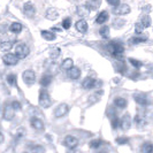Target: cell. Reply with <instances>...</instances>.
Instances as JSON below:
<instances>
[{
  "label": "cell",
  "instance_id": "f1b7e54d",
  "mask_svg": "<svg viewBox=\"0 0 153 153\" xmlns=\"http://www.w3.org/2000/svg\"><path fill=\"white\" fill-rule=\"evenodd\" d=\"M99 33L102 38H108V37H109V28L106 27V25L101 27L99 30Z\"/></svg>",
  "mask_w": 153,
  "mask_h": 153
},
{
  "label": "cell",
  "instance_id": "7dc6e473",
  "mask_svg": "<svg viewBox=\"0 0 153 153\" xmlns=\"http://www.w3.org/2000/svg\"><path fill=\"white\" fill-rule=\"evenodd\" d=\"M4 140H5V137H4V135H2L1 132H0V144H1V143H2Z\"/></svg>",
  "mask_w": 153,
  "mask_h": 153
},
{
  "label": "cell",
  "instance_id": "f546056e",
  "mask_svg": "<svg viewBox=\"0 0 153 153\" xmlns=\"http://www.w3.org/2000/svg\"><path fill=\"white\" fill-rule=\"evenodd\" d=\"M142 153H153V144L145 143L142 146Z\"/></svg>",
  "mask_w": 153,
  "mask_h": 153
},
{
  "label": "cell",
  "instance_id": "d6a6232c",
  "mask_svg": "<svg viewBox=\"0 0 153 153\" xmlns=\"http://www.w3.org/2000/svg\"><path fill=\"white\" fill-rule=\"evenodd\" d=\"M140 23L143 24V27H144V28H149V27L151 25V17H150L149 15L142 17V21H140Z\"/></svg>",
  "mask_w": 153,
  "mask_h": 153
},
{
  "label": "cell",
  "instance_id": "ee69618b",
  "mask_svg": "<svg viewBox=\"0 0 153 153\" xmlns=\"http://www.w3.org/2000/svg\"><path fill=\"white\" fill-rule=\"evenodd\" d=\"M107 2L113 7H116V6L120 5V0H107Z\"/></svg>",
  "mask_w": 153,
  "mask_h": 153
},
{
  "label": "cell",
  "instance_id": "2e32d148",
  "mask_svg": "<svg viewBox=\"0 0 153 153\" xmlns=\"http://www.w3.org/2000/svg\"><path fill=\"white\" fill-rule=\"evenodd\" d=\"M75 28H76V30L78 32H82V33H84L88 31V28H89V25H88V23L85 20H79V21H77L76 24H75Z\"/></svg>",
  "mask_w": 153,
  "mask_h": 153
},
{
  "label": "cell",
  "instance_id": "3957f363",
  "mask_svg": "<svg viewBox=\"0 0 153 153\" xmlns=\"http://www.w3.org/2000/svg\"><path fill=\"white\" fill-rule=\"evenodd\" d=\"M28 54H29V48H28V46L25 45V44L21 43V44H19V45H16L15 55L19 59H24V58H27Z\"/></svg>",
  "mask_w": 153,
  "mask_h": 153
},
{
  "label": "cell",
  "instance_id": "8fae6325",
  "mask_svg": "<svg viewBox=\"0 0 153 153\" xmlns=\"http://www.w3.org/2000/svg\"><path fill=\"white\" fill-rule=\"evenodd\" d=\"M134 98L136 100V102L142 105V106H146V105L150 104V99H149V97L146 96L145 93H136L134 96Z\"/></svg>",
  "mask_w": 153,
  "mask_h": 153
},
{
  "label": "cell",
  "instance_id": "1f68e13d",
  "mask_svg": "<svg viewBox=\"0 0 153 153\" xmlns=\"http://www.w3.org/2000/svg\"><path fill=\"white\" fill-rule=\"evenodd\" d=\"M102 96V92H101V90L98 92H96V93H93L92 96H90V98H89V100L91 101V102H96V101H98V100L100 99V97Z\"/></svg>",
  "mask_w": 153,
  "mask_h": 153
},
{
  "label": "cell",
  "instance_id": "83f0119b",
  "mask_svg": "<svg viewBox=\"0 0 153 153\" xmlns=\"http://www.w3.org/2000/svg\"><path fill=\"white\" fill-rule=\"evenodd\" d=\"M12 42H2L1 44H0V50L2 51V52H8L10 48H12Z\"/></svg>",
  "mask_w": 153,
  "mask_h": 153
},
{
  "label": "cell",
  "instance_id": "ffe728a7",
  "mask_svg": "<svg viewBox=\"0 0 153 153\" xmlns=\"http://www.w3.org/2000/svg\"><path fill=\"white\" fill-rule=\"evenodd\" d=\"M99 5H100V0H88L86 4H85V6L89 8L90 10H96V9H98Z\"/></svg>",
  "mask_w": 153,
  "mask_h": 153
},
{
  "label": "cell",
  "instance_id": "60d3db41",
  "mask_svg": "<svg viewBox=\"0 0 153 153\" xmlns=\"http://www.w3.org/2000/svg\"><path fill=\"white\" fill-rule=\"evenodd\" d=\"M60 55V48H54L51 51V58L52 59H56Z\"/></svg>",
  "mask_w": 153,
  "mask_h": 153
},
{
  "label": "cell",
  "instance_id": "ba28073f",
  "mask_svg": "<svg viewBox=\"0 0 153 153\" xmlns=\"http://www.w3.org/2000/svg\"><path fill=\"white\" fill-rule=\"evenodd\" d=\"M68 111L69 106L67 104H60L58 107L55 108V111H54V116L55 117H62V116H65L68 113Z\"/></svg>",
  "mask_w": 153,
  "mask_h": 153
},
{
  "label": "cell",
  "instance_id": "30bf717a",
  "mask_svg": "<svg viewBox=\"0 0 153 153\" xmlns=\"http://www.w3.org/2000/svg\"><path fill=\"white\" fill-rule=\"evenodd\" d=\"M131 127V117L130 115L128 114H124L123 115V117L120 120V128L122 129V130H128L129 128Z\"/></svg>",
  "mask_w": 153,
  "mask_h": 153
},
{
  "label": "cell",
  "instance_id": "7bdbcfd3",
  "mask_svg": "<svg viewBox=\"0 0 153 153\" xmlns=\"http://www.w3.org/2000/svg\"><path fill=\"white\" fill-rule=\"evenodd\" d=\"M10 105H12V107L14 108L15 111H17V109H21V104H20L19 101H16V100H15V101H13Z\"/></svg>",
  "mask_w": 153,
  "mask_h": 153
},
{
  "label": "cell",
  "instance_id": "603a6c76",
  "mask_svg": "<svg viewBox=\"0 0 153 153\" xmlns=\"http://www.w3.org/2000/svg\"><path fill=\"white\" fill-rule=\"evenodd\" d=\"M89 13H90V9L86 7V6H79V7H77V15H79L81 17H85V16L89 15Z\"/></svg>",
  "mask_w": 153,
  "mask_h": 153
},
{
  "label": "cell",
  "instance_id": "d4e9b609",
  "mask_svg": "<svg viewBox=\"0 0 153 153\" xmlns=\"http://www.w3.org/2000/svg\"><path fill=\"white\" fill-rule=\"evenodd\" d=\"M42 37L46 40H54V39L56 38V36L54 35L53 32H51V31H47V30H43L42 31Z\"/></svg>",
  "mask_w": 153,
  "mask_h": 153
},
{
  "label": "cell",
  "instance_id": "5b68a950",
  "mask_svg": "<svg viewBox=\"0 0 153 153\" xmlns=\"http://www.w3.org/2000/svg\"><path fill=\"white\" fill-rule=\"evenodd\" d=\"M113 14L115 15H127L131 12V8L129 7V5L127 4H123V5H119L112 9Z\"/></svg>",
  "mask_w": 153,
  "mask_h": 153
},
{
  "label": "cell",
  "instance_id": "4316f807",
  "mask_svg": "<svg viewBox=\"0 0 153 153\" xmlns=\"http://www.w3.org/2000/svg\"><path fill=\"white\" fill-rule=\"evenodd\" d=\"M61 67L65 69V70H69L71 67H74V61H73L71 59H69V58L68 59H65L61 63Z\"/></svg>",
  "mask_w": 153,
  "mask_h": 153
},
{
  "label": "cell",
  "instance_id": "4fadbf2b",
  "mask_svg": "<svg viewBox=\"0 0 153 153\" xmlns=\"http://www.w3.org/2000/svg\"><path fill=\"white\" fill-rule=\"evenodd\" d=\"M30 124L31 127L37 131H44V123L43 121L38 119V117H32L30 120Z\"/></svg>",
  "mask_w": 153,
  "mask_h": 153
},
{
  "label": "cell",
  "instance_id": "52a82bcc",
  "mask_svg": "<svg viewBox=\"0 0 153 153\" xmlns=\"http://www.w3.org/2000/svg\"><path fill=\"white\" fill-rule=\"evenodd\" d=\"M2 61L5 62L7 66H15V65H17V62H19V58L16 56L15 54L8 53V54H5L2 56Z\"/></svg>",
  "mask_w": 153,
  "mask_h": 153
},
{
  "label": "cell",
  "instance_id": "d6986e66",
  "mask_svg": "<svg viewBox=\"0 0 153 153\" xmlns=\"http://www.w3.org/2000/svg\"><path fill=\"white\" fill-rule=\"evenodd\" d=\"M114 105L116 107L119 108H124L127 107V105H128V101L126 98H122V97H117V98H115L114 99Z\"/></svg>",
  "mask_w": 153,
  "mask_h": 153
},
{
  "label": "cell",
  "instance_id": "7a4b0ae2",
  "mask_svg": "<svg viewBox=\"0 0 153 153\" xmlns=\"http://www.w3.org/2000/svg\"><path fill=\"white\" fill-rule=\"evenodd\" d=\"M38 102L43 108H48L52 105V98H51V96L48 94V92L46 91V90H44V89H42V90L39 91Z\"/></svg>",
  "mask_w": 153,
  "mask_h": 153
},
{
  "label": "cell",
  "instance_id": "7402d4cb",
  "mask_svg": "<svg viewBox=\"0 0 153 153\" xmlns=\"http://www.w3.org/2000/svg\"><path fill=\"white\" fill-rule=\"evenodd\" d=\"M9 31L13 32V33H19L22 31V24L21 23L14 22L9 25Z\"/></svg>",
  "mask_w": 153,
  "mask_h": 153
},
{
  "label": "cell",
  "instance_id": "277c9868",
  "mask_svg": "<svg viewBox=\"0 0 153 153\" xmlns=\"http://www.w3.org/2000/svg\"><path fill=\"white\" fill-rule=\"evenodd\" d=\"M22 78H23V81H24V83L30 86V85L33 84V83H35V81H36V74H35V71H33V70L28 69V70H25V71L23 73Z\"/></svg>",
  "mask_w": 153,
  "mask_h": 153
},
{
  "label": "cell",
  "instance_id": "e575fe53",
  "mask_svg": "<svg viewBox=\"0 0 153 153\" xmlns=\"http://www.w3.org/2000/svg\"><path fill=\"white\" fill-rule=\"evenodd\" d=\"M7 83L9 85H15L16 84V76L14 74H9L7 76Z\"/></svg>",
  "mask_w": 153,
  "mask_h": 153
},
{
  "label": "cell",
  "instance_id": "836d02e7",
  "mask_svg": "<svg viewBox=\"0 0 153 153\" xmlns=\"http://www.w3.org/2000/svg\"><path fill=\"white\" fill-rule=\"evenodd\" d=\"M101 143H102V142H101L100 139H93V140L90 142V147H91V149H98V147L101 145Z\"/></svg>",
  "mask_w": 153,
  "mask_h": 153
},
{
  "label": "cell",
  "instance_id": "cb8c5ba5",
  "mask_svg": "<svg viewBox=\"0 0 153 153\" xmlns=\"http://www.w3.org/2000/svg\"><path fill=\"white\" fill-rule=\"evenodd\" d=\"M147 40V37L146 36H134L132 38L129 39V44H132V45H135V44H138V43H143V42H146Z\"/></svg>",
  "mask_w": 153,
  "mask_h": 153
},
{
  "label": "cell",
  "instance_id": "8992f818",
  "mask_svg": "<svg viewBox=\"0 0 153 153\" xmlns=\"http://www.w3.org/2000/svg\"><path fill=\"white\" fill-rule=\"evenodd\" d=\"M2 116H4V119H5L6 121H12V120L14 119V116H15V109L12 107L10 104H6V105H5Z\"/></svg>",
  "mask_w": 153,
  "mask_h": 153
},
{
  "label": "cell",
  "instance_id": "484cf974",
  "mask_svg": "<svg viewBox=\"0 0 153 153\" xmlns=\"http://www.w3.org/2000/svg\"><path fill=\"white\" fill-rule=\"evenodd\" d=\"M51 82H52V76L51 75H44V76L40 78V85H43V86H48V85L51 84Z\"/></svg>",
  "mask_w": 153,
  "mask_h": 153
},
{
  "label": "cell",
  "instance_id": "f35d334b",
  "mask_svg": "<svg viewBox=\"0 0 153 153\" xmlns=\"http://www.w3.org/2000/svg\"><path fill=\"white\" fill-rule=\"evenodd\" d=\"M144 29H145V28L143 27V24L140 22H137L135 24V32H136V33H142V32L144 31Z\"/></svg>",
  "mask_w": 153,
  "mask_h": 153
},
{
  "label": "cell",
  "instance_id": "ac0fdd59",
  "mask_svg": "<svg viewBox=\"0 0 153 153\" xmlns=\"http://www.w3.org/2000/svg\"><path fill=\"white\" fill-rule=\"evenodd\" d=\"M68 75L71 79H78L81 76V69L77 67H71L68 70Z\"/></svg>",
  "mask_w": 153,
  "mask_h": 153
},
{
  "label": "cell",
  "instance_id": "9c48e42d",
  "mask_svg": "<svg viewBox=\"0 0 153 153\" xmlns=\"http://www.w3.org/2000/svg\"><path fill=\"white\" fill-rule=\"evenodd\" d=\"M63 144L67 146L68 149H75L78 145V139L76 137H74V136H71V135H68L65 138Z\"/></svg>",
  "mask_w": 153,
  "mask_h": 153
},
{
  "label": "cell",
  "instance_id": "b9f144b4",
  "mask_svg": "<svg viewBox=\"0 0 153 153\" xmlns=\"http://www.w3.org/2000/svg\"><path fill=\"white\" fill-rule=\"evenodd\" d=\"M23 136H24V129H23V128H21V129H19V130H17V132H16L15 139H16V140H20Z\"/></svg>",
  "mask_w": 153,
  "mask_h": 153
},
{
  "label": "cell",
  "instance_id": "9a60e30c",
  "mask_svg": "<svg viewBox=\"0 0 153 153\" xmlns=\"http://www.w3.org/2000/svg\"><path fill=\"white\" fill-rule=\"evenodd\" d=\"M135 123H136V126H137L138 128H143V127H145L146 123H147V120H146L145 115L138 113V114L135 116Z\"/></svg>",
  "mask_w": 153,
  "mask_h": 153
},
{
  "label": "cell",
  "instance_id": "ab89813d",
  "mask_svg": "<svg viewBox=\"0 0 153 153\" xmlns=\"http://www.w3.org/2000/svg\"><path fill=\"white\" fill-rule=\"evenodd\" d=\"M129 142V138L128 137H117L116 138V143L122 145V144H127Z\"/></svg>",
  "mask_w": 153,
  "mask_h": 153
},
{
  "label": "cell",
  "instance_id": "bcb514c9",
  "mask_svg": "<svg viewBox=\"0 0 153 153\" xmlns=\"http://www.w3.org/2000/svg\"><path fill=\"white\" fill-rule=\"evenodd\" d=\"M68 153H81V151H78V150H75V149H70V151Z\"/></svg>",
  "mask_w": 153,
  "mask_h": 153
},
{
  "label": "cell",
  "instance_id": "f6af8a7d",
  "mask_svg": "<svg viewBox=\"0 0 153 153\" xmlns=\"http://www.w3.org/2000/svg\"><path fill=\"white\" fill-rule=\"evenodd\" d=\"M4 153H15V149H14L13 146H9V147H7V149L4 151Z\"/></svg>",
  "mask_w": 153,
  "mask_h": 153
},
{
  "label": "cell",
  "instance_id": "e0dca14e",
  "mask_svg": "<svg viewBox=\"0 0 153 153\" xmlns=\"http://www.w3.org/2000/svg\"><path fill=\"white\" fill-rule=\"evenodd\" d=\"M45 16H46V19H48V20L53 21V20H56V19H58L59 13H58V10H56L55 8H48V9L46 10Z\"/></svg>",
  "mask_w": 153,
  "mask_h": 153
},
{
  "label": "cell",
  "instance_id": "5bb4252c",
  "mask_svg": "<svg viewBox=\"0 0 153 153\" xmlns=\"http://www.w3.org/2000/svg\"><path fill=\"white\" fill-rule=\"evenodd\" d=\"M96 79H93L91 77H86L83 79V82H82V86L86 89V90H91L93 88H96Z\"/></svg>",
  "mask_w": 153,
  "mask_h": 153
},
{
  "label": "cell",
  "instance_id": "74e56055",
  "mask_svg": "<svg viewBox=\"0 0 153 153\" xmlns=\"http://www.w3.org/2000/svg\"><path fill=\"white\" fill-rule=\"evenodd\" d=\"M111 123H112V128L113 129H117L120 127V119H117L116 116H114V117H112Z\"/></svg>",
  "mask_w": 153,
  "mask_h": 153
},
{
  "label": "cell",
  "instance_id": "44dd1931",
  "mask_svg": "<svg viewBox=\"0 0 153 153\" xmlns=\"http://www.w3.org/2000/svg\"><path fill=\"white\" fill-rule=\"evenodd\" d=\"M107 20H108V13L106 12V10H102L99 15L97 16L96 23H98V24H104Z\"/></svg>",
  "mask_w": 153,
  "mask_h": 153
},
{
  "label": "cell",
  "instance_id": "6da1fadb",
  "mask_svg": "<svg viewBox=\"0 0 153 153\" xmlns=\"http://www.w3.org/2000/svg\"><path fill=\"white\" fill-rule=\"evenodd\" d=\"M108 52L112 56H114L117 60H123V53H124V47L119 42H111L107 45Z\"/></svg>",
  "mask_w": 153,
  "mask_h": 153
},
{
  "label": "cell",
  "instance_id": "d590c367",
  "mask_svg": "<svg viewBox=\"0 0 153 153\" xmlns=\"http://www.w3.org/2000/svg\"><path fill=\"white\" fill-rule=\"evenodd\" d=\"M62 27H63V29L68 30L69 28L71 27V20H70L69 17H66V19L62 21Z\"/></svg>",
  "mask_w": 153,
  "mask_h": 153
},
{
  "label": "cell",
  "instance_id": "8d00e7d4",
  "mask_svg": "<svg viewBox=\"0 0 153 153\" xmlns=\"http://www.w3.org/2000/svg\"><path fill=\"white\" fill-rule=\"evenodd\" d=\"M129 62L132 65V67H135V68H140V67L143 66L142 61H138V60H136V59H132V58H130V59H129Z\"/></svg>",
  "mask_w": 153,
  "mask_h": 153
},
{
  "label": "cell",
  "instance_id": "7c38bea8",
  "mask_svg": "<svg viewBox=\"0 0 153 153\" xmlns=\"http://www.w3.org/2000/svg\"><path fill=\"white\" fill-rule=\"evenodd\" d=\"M23 13H24V15L28 16V17H33L35 14H36V8H35V6L32 4L27 2L23 6Z\"/></svg>",
  "mask_w": 153,
  "mask_h": 153
},
{
  "label": "cell",
  "instance_id": "4dcf8cb0",
  "mask_svg": "<svg viewBox=\"0 0 153 153\" xmlns=\"http://www.w3.org/2000/svg\"><path fill=\"white\" fill-rule=\"evenodd\" d=\"M30 150L32 153H45V149L42 145H31Z\"/></svg>",
  "mask_w": 153,
  "mask_h": 153
}]
</instances>
